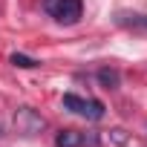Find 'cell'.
I'll return each mask as SVG.
<instances>
[{
	"mask_svg": "<svg viewBox=\"0 0 147 147\" xmlns=\"http://www.w3.org/2000/svg\"><path fill=\"white\" fill-rule=\"evenodd\" d=\"M46 12L58 20V23H78L81 20V0H46Z\"/></svg>",
	"mask_w": 147,
	"mask_h": 147,
	"instance_id": "obj_1",
	"label": "cell"
},
{
	"mask_svg": "<svg viewBox=\"0 0 147 147\" xmlns=\"http://www.w3.org/2000/svg\"><path fill=\"white\" fill-rule=\"evenodd\" d=\"M43 127H46L43 115H40V113H35L32 107H20V110L15 113V130H18L20 136L32 138V136H38Z\"/></svg>",
	"mask_w": 147,
	"mask_h": 147,
	"instance_id": "obj_2",
	"label": "cell"
},
{
	"mask_svg": "<svg viewBox=\"0 0 147 147\" xmlns=\"http://www.w3.org/2000/svg\"><path fill=\"white\" fill-rule=\"evenodd\" d=\"M63 107L72 110V113H78V115H84V118H90V121H98L104 115V104L101 101H95V98H78L72 92L63 95Z\"/></svg>",
	"mask_w": 147,
	"mask_h": 147,
	"instance_id": "obj_3",
	"label": "cell"
},
{
	"mask_svg": "<svg viewBox=\"0 0 147 147\" xmlns=\"http://www.w3.org/2000/svg\"><path fill=\"white\" fill-rule=\"evenodd\" d=\"M98 81H101L104 90H118L121 87V72L115 66H101L98 69Z\"/></svg>",
	"mask_w": 147,
	"mask_h": 147,
	"instance_id": "obj_4",
	"label": "cell"
},
{
	"mask_svg": "<svg viewBox=\"0 0 147 147\" xmlns=\"http://www.w3.org/2000/svg\"><path fill=\"white\" fill-rule=\"evenodd\" d=\"M55 147H81V133L78 130H61L55 138Z\"/></svg>",
	"mask_w": 147,
	"mask_h": 147,
	"instance_id": "obj_5",
	"label": "cell"
},
{
	"mask_svg": "<svg viewBox=\"0 0 147 147\" xmlns=\"http://www.w3.org/2000/svg\"><path fill=\"white\" fill-rule=\"evenodd\" d=\"M9 61H12L15 66H20V69H32V66H38V61H35V58H29V55H23V52H15Z\"/></svg>",
	"mask_w": 147,
	"mask_h": 147,
	"instance_id": "obj_6",
	"label": "cell"
},
{
	"mask_svg": "<svg viewBox=\"0 0 147 147\" xmlns=\"http://www.w3.org/2000/svg\"><path fill=\"white\" fill-rule=\"evenodd\" d=\"M81 144L84 147H98V136L95 133H87V136H81Z\"/></svg>",
	"mask_w": 147,
	"mask_h": 147,
	"instance_id": "obj_7",
	"label": "cell"
},
{
	"mask_svg": "<svg viewBox=\"0 0 147 147\" xmlns=\"http://www.w3.org/2000/svg\"><path fill=\"white\" fill-rule=\"evenodd\" d=\"M130 23H136V26H144V29H147V15H133V18H130Z\"/></svg>",
	"mask_w": 147,
	"mask_h": 147,
	"instance_id": "obj_8",
	"label": "cell"
},
{
	"mask_svg": "<svg viewBox=\"0 0 147 147\" xmlns=\"http://www.w3.org/2000/svg\"><path fill=\"white\" fill-rule=\"evenodd\" d=\"M113 138H115L118 144H124V141H127V136H124V130H113Z\"/></svg>",
	"mask_w": 147,
	"mask_h": 147,
	"instance_id": "obj_9",
	"label": "cell"
},
{
	"mask_svg": "<svg viewBox=\"0 0 147 147\" xmlns=\"http://www.w3.org/2000/svg\"><path fill=\"white\" fill-rule=\"evenodd\" d=\"M0 136H3V124H0Z\"/></svg>",
	"mask_w": 147,
	"mask_h": 147,
	"instance_id": "obj_10",
	"label": "cell"
}]
</instances>
